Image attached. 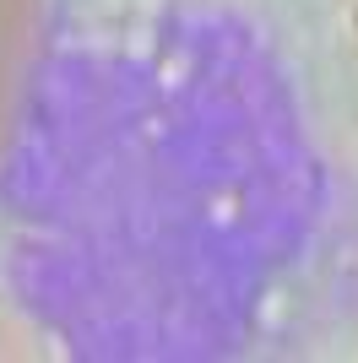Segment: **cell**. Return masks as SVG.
<instances>
[{"label":"cell","instance_id":"cell-1","mask_svg":"<svg viewBox=\"0 0 358 363\" xmlns=\"http://www.w3.org/2000/svg\"><path fill=\"white\" fill-rule=\"evenodd\" d=\"M38 33H44V0H0V147L11 136L16 98L38 55Z\"/></svg>","mask_w":358,"mask_h":363}]
</instances>
